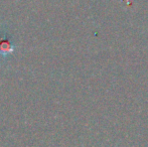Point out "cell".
Here are the masks:
<instances>
[{
    "mask_svg": "<svg viewBox=\"0 0 148 147\" xmlns=\"http://www.w3.org/2000/svg\"><path fill=\"white\" fill-rule=\"evenodd\" d=\"M13 49L14 46L9 38H7V37L0 38V55L6 57V55L13 53Z\"/></svg>",
    "mask_w": 148,
    "mask_h": 147,
    "instance_id": "cell-1",
    "label": "cell"
}]
</instances>
